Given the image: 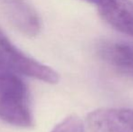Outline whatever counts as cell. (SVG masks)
I'll use <instances>...</instances> for the list:
<instances>
[{
    "mask_svg": "<svg viewBox=\"0 0 133 132\" xmlns=\"http://www.w3.org/2000/svg\"><path fill=\"white\" fill-rule=\"evenodd\" d=\"M101 17L119 32L133 37V3L130 0H99Z\"/></svg>",
    "mask_w": 133,
    "mask_h": 132,
    "instance_id": "277c9868",
    "label": "cell"
},
{
    "mask_svg": "<svg viewBox=\"0 0 133 132\" xmlns=\"http://www.w3.org/2000/svg\"><path fill=\"white\" fill-rule=\"evenodd\" d=\"M98 55L106 64L121 74L133 78V44L104 41L98 45Z\"/></svg>",
    "mask_w": 133,
    "mask_h": 132,
    "instance_id": "5b68a950",
    "label": "cell"
},
{
    "mask_svg": "<svg viewBox=\"0 0 133 132\" xmlns=\"http://www.w3.org/2000/svg\"><path fill=\"white\" fill-rule=\"evenodd\" d=\"M83 1H86V2H88V3H91V4H95V5H96V4L98 3L99 0H83Z\"/></svg>",
    "mask_w": 133,
    "mask_h": 132,
    "instance_id": "ba28073f",
    "label": "cell"
},
{
    "mask_svg": "<svg viewBox=\"0 0 133 132\" xmlns=\"http://www.w3.org/2000/svg\"><path fill=\"white\" fill-rule=\"evenodd\" d=\"M0 120L18 128L34 125L27 88L16 74L0 73Z\"/></svg>",
    "mask_w": 133,
    "mask_h": 132,
    "instance_id": "6da1fadb",
    "label": "cell"
},
{
    "mask_svg": "<svg viewBox=\"0 0 133 132\" xmlns=\"http://www.w3.org/2000/svg\"><path fill=\"white\" fill-rule=\"evenodd\" d=\"M5 9L9 21L21 33L35 36L40 32V19L25 0H5Z\"/></svg>",
    "mask_w": 133,
    "mask_h": 132,
    "instance_id": "8992f818",
    "label": "cell"
},
{
    "mask_svg": "<svg viewBox=\"0 0 133 132\" xmlns=\"http://www.w3.org/2000/svg\"><path fill=\"white\" fill-rule=\"evenodd\" d=\"M0 73L24 75L54 84L59 74L51 67L28 56L11 43L0 29Z\"/></svg>",
    "mask_w": 133,
    "mask_h": 132,
    "instance_id": "7a4b0ae2",
    "label": "cell"
},
{
    "mask_svg": "<svg viewBox=\"0 0 133 132\" xmlns=\"http://www.w3.org/2000/svg\"><path fill=\"white\" fill-rule=\"evenodd\" d=\"M51 132H84V126L79 117L71 115L57 124Z\"/></svg>",
    "mask_w": 133,
    "mask_h": 132,
    "instance_id": "52a82bcc",
    "label": "cell"
},
{
    "mask_svg": "<svg viewBox=\"0 0 133 132\" xmlns=\"http://www.w3.org/2000/svg\"><path fill=\"white\" fill-rule=\"evenodd\" d=\"M92 132H133V109L102 108L87 116Z\"/></svg>",
    "mask_w": 133,
    "mask_h": 132,
    "instance_id": "3957f363",
    "label": "cell"
}]
</instances>
